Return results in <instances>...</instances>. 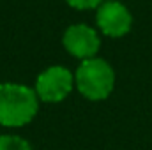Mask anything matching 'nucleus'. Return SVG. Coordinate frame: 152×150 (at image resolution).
Here are the masks:
<instances>
[{"label":"nucleus","instance_id":"1","mask_svg":"<svg viewBox=\"0 0 152 150\" xmlns=\"http://www.w3.org/2000/svg\"><path fill=\"white\" fill-rule=\"evenodd\" d=\"M39 97L23 83H0V125L16 129L30 124L39 111Z\"/></svg>","mask_w":152,"mask_h":150},{"label":"nucleus","instance_id":"2","mask_svg":"<svg viewBox=\"0 0 152 150\" xmlns=\"http://www.w3.org/2000/svg\"><path fill=\"white\" fill-rule=\"evenodd\" d=\"M75 87L88 101H104L115 87L113 67L99 57L81 60L75 73Z\"/></svg>","mask_w":152,"mask_h":150},{"label":"nucleus","instance_id":"3","mask_svg":"<svg viewBox=\"0 0 152 150\" xmlns=\"http://www.w3.org/2000/svg\"><path fill=\"white\" fill-rule=\"evenodd\" d=\"M75 88V74L64 66H50L36 78L34 90L41 103H62Z\"/></svg>","mask_w":152,"mask_h":150},{"label":"nucleus","instance_id":"4","mask_svg":"<svg viewBox=\"0 0 152 150\" xmlns=\"http://www.w3.org/2000/svg\"><path fill=\"white\" fill-rule=\"evenodd\" d=\"M96 23L101 34L108 37H124L133 27V14L118 0H106L97 7Z\"/></svg>","mask_w":152,"mask_h":150},{"label":"nucleus","instance_id":"5","mask_svg":"<svg viewBox=\"0 0 152 150\" xmlns=\"http://www.w3.org/2000/svg\"><path fill=\"white\" fill-rule=\"evenodd\" d=\"M62 44L69 55L80 60L94 58L101 48V37L96 28L85 25V23H75L66 28L62 36Z\"/></svg>","mask_w":152,"mask_h":150},{"label":"nucleus","instance_id":"6","mask_svg":"<svg viewBox=\"0 0 152 150\" xmlns=\"http://www.w3.org/2000/svg\"><path fill=\"white\" fill-rule=\"evenodd\" d=\"M0 150H34L30 141L18 134H0Z\"/></svg>","mask_w":152,"mask_h":150},{"label":"nucleus","instance_id":"7","mask_svg":"<svg viewBox=\"0 0 152 150\" xmlns=\"http://www.w3.org/2000/svg\"><path fill=\"white\" fill-rule=\"evenodd\" d=\"M73 9H78V11H83V9H97L103 2L106 0H66Z\"/></svg>","mask_w":152,"mask_h":150}]
</instances>
